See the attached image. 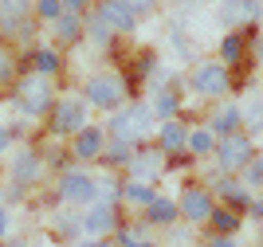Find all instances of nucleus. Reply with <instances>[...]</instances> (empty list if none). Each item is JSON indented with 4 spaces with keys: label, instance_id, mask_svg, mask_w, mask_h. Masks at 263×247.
Wrapping results in <instances>:
<instances>
[{
    "label": "nucleus",
    "instance_id": "33",
    "mask_svg": "<svg viewBox=\"0 0 263 247\" xmlns=\"http://www.w3.org/2000/svg\"><path fill=\"white\" fill-rule=\"evenodd\" d=\"M63 16V0H35V20L40 24H55Z\"/></svg>",
    "mask_w": 263,
    "mask_h": 247
},
{
    "label": "nucleus",
    "instance_id": "14",
    "mask_svg": "<svg viewBox=\"0 0 263 247\" xmlns=\"http://www.w3.org/2000/svg\"><path fill=\"white\" fill-rule=\"evenodd\" d=\"M0 40L12 43V47H35V40H40V20H35V16H28V20L0 16Z\"/></svg>",
    "mask_w": 263,
    "mask_h": 247
},
{
    "label": "nucleus",
    "instance_id": "34",
    "mask_svg": "<svg viewBox=\"0 0 263 247\" xmlns=\"http://www.w3.org/2000/svg\"><path fill=\"white\" fill-rule=\"evenodd\" d=\"M243 184H248V188H263V153H255L252 161H248V169H243Z\"/></svg>",
    "mask_w": 263,
    "mask_h": 247
},
{
    "label": "nucleus",
    "instance_id": "3",
    "mask_svg": "<svg viewBox=\"0 0 263 247\" xmlns=\"http://www.w3.org/2000/svg\"><path fill=\"white\" fill-rule=\"evenodd\" d=\"M83 98H87V106L114 114V110L126 106L130 90H126V79H122V75H114V71H99V75H90V79H87V86H83Z\"/></svg>",
    "mask_w": 263,
    "mask_h": 247
},
{
    "label": "nucleus",
    "instance_id": "26",
    "mask_svg": "<svg viewBox=\"0 0 263 247\" xmlns=\"http://www.w3.org/2000/svg\"><path fill=\"white\" fill-rule=\"evenodd\" d=\"M240 224H243V216L236 212V208H228V204H220L216 212H212V220H209V227L216 232V236H236Z\"/></svg>",
    "mask_w": 263,
    "mask_h": 247
},
{
    "label": "nucleus",
    "instance_id": "44",
    "mask_svg": "<svg viewBox=\"0 0 263 247\" xmlns=\"http://www.w3.org/2000/svg\"><path fill=\"white\" fill-rule=\"evenodd\" d=\"M252 47H255V63H263V32H259V40H255Z\"/></svg>",
    "mask_w": 263,
    "mask_h": 247
},
{
    "label": "nucleus",
    "instance_id": "21",
    "mask_svg": "<svg viewBox=\"0 0 263 247\" xmlns=\"http://www.w3.org/2000/svg\"><path fill=\"white\" fill-rule=\"evenodd\" d=\"M149 110H154L157 122H169L181 114V94L169 90V86H154V98H149Z\"/></svg>",
    "mask_w": 263,
    "mask_h": 247
},
{
    "label": "nucleus",
    "instance_id": "4",
    "mask_svg": "<svg viewBox=\"0 0 263 247\" xmlns=\"http://www.w3.org/2000/svg\"><path fill=\"white\" fill-rule=\"evenodd\" d=\"M87 98L83 94H63L55 98L51 114H47V134L51 138H75L79 129H87Z\"/></svg>",
    "mask_w": 263,
    "mask_h": 247
},
{
    "label": "nucleus",
    "instance_id": "24",
    "mask_svg": "<svg viewBox=\"0 0 263 247\" xmlns=\"http://www.w3.org/2000/svg\"><path fill=\"white\" fill-rule=\"evenodd\" d=\"M157 196H161V193H157L154 184H145V181H126V184H122V200L134 204V208H142V212L154 204Z\"/></svg>",
    "mask_w": 263,
    "mask_h": 247
},
{
    "label": "nucleus",
    "instance_id": "28",
    "mask_svg": "<svg viewBox=\"0 0 263 247\" xmlns=\"http://www.w3.org/2000/svg\"><path fill=\"white\" fill-rule=\"evenodd\" d=\"M169 43H173V51L181 55L185 63H197V59H200V51L193 47V40H189V32H185V24H181V20L169 24Z\"/></svg>",
    "mask_w": 263,
    "mask_h": 247
},
{
    "label": "nucleus",
    "instance_id": "45",
    "mask_svg": "<svg viewBox=\"0 0 263 247\" xmlns=\"http://www.w3.org/2000/svg\"><path fill=\"white\" fill-rule=\"evenodd\" d=\"M0 247H28L24 239H12V243H0Z\"/></svg>",
    "mask_w": 263,
    "mask_h": 247
},
{
    "label": "nucleus",
    "instance_id": "38",
    "mask_svg": "<svg viewBox=\"0 0 263 247\" xmlns=\"http://www.w3.org/2000/svg\"><path fill=\"white\" fill-rule=\"evenodd\" d=\"M95 8V0H63V12H75V16H87Z\"/></svg>",
    "mask_w": 263,
    "mask_h": 247
},
{
    "label": "nucleus",
    "instance_id": "40",
    "mask_svg": "<svg viewBox=\"0 0 263 247\" xmlns=\"http://www.w3.org/2000/svg\"><path fill=\"white\" fill-rule=\"evenodd\" d=\"M248 212H252V220H259V224H263V196H252Z\"/></svg>",
    "mask_w": 263,
    "mask_h": 247
},
{
    "label": "nucleus",
    "instance_id": "7",
    "mask_svg": "<svg viewBox=\"0 0 263 247\" xmlns=\"http://www.w3.org/2000/svg\"><path fill=\"white\" fill-rule=\"evenodd\" d=\"M212 157H216V169H220V173H232V177H236V173H243V169H248V161L255 157L252 134H243V129H240V134H232V138H220Z\"/></svg>",
    "mask_w": 263,
    "mask_h": 247
},
{
    "label": "nucleus",
    "instance_id": "39",
    "mask_svg": "<svg viewBox=\"0 0 263 247\" xmlns=\"http://www.w3.org/2000/svg\"><path fill=\"white\" fill-rule=\"evenodd\" d=\"M20 200H24V188H16V184L0 193V204H4V208H8V204H20Z\"/></svg>",
    "mask_w": 263,
    "mask_h": 247
},
{
    "label": "nucleus",
    "instance_id": "22",
    "mask_svg": "<svg viewBox=\"0 0 263 247\" xmlns=\"http://www.w3.org/2000/svg\"><path fill=\"white\" fill-rule=\"evenodd\" d=\"M177 220H181V208H177V200H169V196H157L154 204L145 208V224H154V227H173Z\"/></svg>",
    "mask_w": 263,
    "mask_h": 247
},
{
    "label": "nucleus",
    "instance_id": "17",
    "mask_svg": "<svg viewBox=\"0 0 263 247\" xmlns=\"http://www.w3.org/2000/svg\"><path fill=\"white\" fill-rule=\"evenodd\" d=\"M157 149L169 157V153H189V126L181 118L157 122Z\"/></svg>",
    "mask_w": 263,
    "mask_h": 247
},
{
    "label": "nucleus",
    "instance_id": "18",
    "mask_svg": "<svg viewBox=\"0 0 263 247\" xmlns=\"http://www.w3.org/2000/svg\"><path fill=\"white\" fill-rule=\"evenodd\" d=\"M209 129L216 134V141H220V138H232V134H240V129H243V106H236V102H220V110L212 114Z\"/></svg>",
    "mask_w": 263,
    "mask_h": 247
},
{
    "label": "nucleus",
    "instance_id": "20",
    "mask_svg": "<svg viewBox=\"0 0 263 247\" xmlns=\"http://www.w3.org/2000/svg\"><path fill=\"white\" fill-rule=\"evenodd\" d=\"M248 59V40H243V32H228L220 35V63L228 67L232 75H236V67Z\"/></svg>",
    "mask_w": 263,
    "mask_h": 247
},
{
    "label": "nucleus",
    "instance_id": "25",
    "mask_svg": "<svg viewBox=\"0 0 263 247\" xmlns=\"http://www.w3.org/2000/svg\"><path fill=\"white\" fill-rule=\"evenodd\" d=\"M189 153H193V161H200V157H212V153H216V134H212L209 126L189 129Z\"/></svg>",
    "mask_w": 263,
    "mask_h": 247
},
{
    "label": "nucleus",
    "instance_id": "2",
    "mask_svg": "<svg viewBox=\"0 0 263 247\" xmlns=\"http://www.w3.org/2000/svg\"><path fill=\"white\" fill-rule=\"evenodd\" d=\"M154 110L149 102H126L122 110H114L106 122V138L114 141H130V145H142L149 134H154Z\"/></svg>",
    "mask_w": 263,
    "mask_h": 247
},
{
    "label": "nucleus",
    "instance_id": "10",
    "mask_svg": "<svg viewBox=\"0 0 263 247\" xmlns=\"http://www.w3.org/2000/svg\"><path fill=\"white\" fill-rule=\"evenodd\" d=\"M63 71V51L51 47V43H35L32 51L20 59V75H44V79H55Z\"/></svg>",
    "mask_w": 263,
    "mask_h": 247
},
{
    "label": "nucleus",
    "instance_id": "47",
    "mask_svg": "<svg viewBox=\"0 0 263 247\" xmlns=\"http://www.w3.org/2000/svg\"><path fill=\"white\" fill-rule=\"evenodd\" d=\"M197 4H212V0H197Z\"/></svg>",
    "mask_w": 263,
    "mask_h": 247
},
{
    "label": "nucleus",
    "instance_id": "31",
    "mask_svg": "<svg viewBox=\"0 0 263 247\" xmlns=\"http://www.w3.org/2000/svg\"><path fill=\"white\" fill-rule=\"evenodd\" d=\"M122 184H126V181H118V177H102V181H99V204H114V208H118Z\"/></svg>",
    "mask_w": 263,
    "mask_h": 247
},
{
    "label": "nucleus",
    "instance_id": "16",
    "mask_svg": "<svg viewBox=\"0 0 263 247\" xmlns=\"http://www.w3.org/2000/svg\"><path fill=\"white\" fill-rule=\"evenodd\" d=\"M83 232L95 236V239L114 236V232H118V208L114 204H90V212L83 216Z\"/></svg>",
    "mask_w": 263,
    "mask_h": 247
},
{
    "label": "nucleus",
    "instance_id": "15",
    "mask_svg": "<svg viewBox=\"0 0 263 247\" xmlns=\"http://www.w3.org/2000/svg\"><path fill=\"white\" fill-rule=\"evenodd\" d=\"M212 196H216V200H224L228 208H236V212H243V208L252 204V188H248L243 181H236L232 173H224L220 181H212Z\"/></svg>",
    "mask_w": 263,
    "mask_h": 247
},
{
    "label": "nucleus",
    "instance_id": "11",
    "mask_svg": "<svg viewBox=\"0 0 263 247\" xmlns=\"http://www.w3.org/2000/svg\"><path fill=\"white\" fill-rule=\"evenodd\" d=\"M95 12H99V20L106 24L114 35H134L138 32V16L126 0H95Z\"/></svg>",
    "mask_w": 263,
    "mask_h": 247
},
{
    "label": "nucleus",
    "instance_id": "42",
    "mask_svg": "<svg viewBox=\"0 0 263 247\" xmlns=\"http://www.w3.org/2000/svg\"><path fill=\"white\" fill-rule=\"evenodd\" d=\"M8 224H12V216H8V208H4V204H0V239H4V236H8Z\"/></svg>",
    "mask_w": 263,
    "mask_h": 247
},
{
    "label": "nucleus",
    "instance_id": "19",
    "mask_svg": "<svg viewBox=\"0 0 263 247\" xmlns=\"http://www.w3.org/2000/svg\"><path fill=\"white\" fill-rule=\"evenodd\" d=\"M83 35H87V28H83V16H75V12H63V16L51 24V40L59 43V47H75Z\"/></svg>",
    "mask_w": 263,
    "mask_h": 247
},
{
    "label": "nucleus",
    "instance_id": "36",
    "mask_svg": "<svg viewBox=\"0 0 263 247\" xmlns=\"http://www.w3.org/2000/svg\"><path fill=\"white\" fill-rule=\"evenodd\" d=\"M126 4L134 8V16H138V20H145L149 12H157V4H161V0H126Z\"/></svg>",
    "mask_w": 263,
    "mask_h": 247
},
{
    "label": "nucleus",
    "instance_id": "41",
    "mask_svg": "<svg viewBox=\"0 0 263 247\" xmlns=\"http://www.w3.org/2000/svg\"><path fill=\"white\" fill-rule=\"evenodd\" d=\"M209 247H240V243H236V236H212Z\"/></svg>",
    "mask_w": 263,
    "mask_h": 247
},
{
    "label": "nucleus",
    "instance_id": "9",
    "mask_svg": "<svg viewBox=\"0 0 263 247\" xmlns=\"http://www.w3.org/2000/svg\"><path fill=\"white\" fill-rule=\"evenodd\" d=\"M44 169H47V161H44V153H35V149H16L12 153V169H8V177H12V184L16 188H35V184L44 181Z\"/></svg>",
    "mask_w": 263,
    "mask_h": 247
},
{
    "label": "nucleus",
    "instance_id": "27",
    "mask_svg": "<svg viewBox=\"0 0 263 247\" xmlns=\"http://www.w3.org/2000/svg\"><path fill=\"white\" fill-rule=\"evenodd\" d=\"M83 28H87V40H95V47H102V51H106V47H114V40H118V35H114L106 24L99 20V12H95V8L83 16Z\"/></svg>",
    "mask_w": 263,
    "mask_h": 247
},
{
    "label": "nucleus",
    "instance_id": "37",
    "mask_svg": "<svg viewBox=\"0 0 263 247\" xmlns=\"http://www.w3.org/2000/svg\"><path fill=\"white\" fill-rule=\"evenodd\" d=\"M12 141H16V129H12V122H0V153L12 149Z\"/></svg>",
    "mask_w": 263,
    "mask_h": 247
},
{
    "label": "nucleus",
    "instance_id": "1",
    "mask_svg": "<svg viewBox=\"0 0 263 247\" xmlns=\"http://www.w3.org/2000/svg\"><path fill=\"white\" fill-rule=\"evenodd\" d=\"M12 98V110L24 114V118H47L55 106V79L44 75H20L16 86L8 90Z\"/></svg>",
    "mask_w": 263,
    "mask_h": 247
},
{
    "label": "nucleus",
    "instance_id": "48",
    "mask_svg": "<svg viewBox=\"0 0 263 247\" xmlns=\"http://www.w3.org/2000/svg\"><path fill=\"white\" fill-rule=\"evenodd\" d=\"M259 4H263V0H259Z\"/></svg>",
    "mask_w": 263,
    "mask_h": 247
},
{
    "label": "nucleus",
    "instance_id": "12",
    "mask_svg": "<svg viewBox=\"0 0 263 247\" xmlns=\"http://www.w3.org/2000/svg\"><path fill=\"white\" fill-rule=\"evenodd\" d=\"M102 149H106V129L102 126H87L71 138V153H75V161H83V165L102 161Z\"/></svg>",
    "mask_w": 263,
    "mask_h": 247
},
{
    "label": "nucleus",
    "instance_id": "35",
    "mask_svg": "<svg viewBox=\"0 0 263 247\" xmlns=\"http://www.w3.org/2000/svg\"><path fill=\"white\" fill-rule=\"evenodd\" d=\"M47 165H51V169H59V177H63L67 169H75V153H71V149H51Z\"/></svg>",
    "mask_w": 263,
    "mask_h": 247
},
{
    "label": "nucleus",
    "instance_id": "8",
    "mask_svg": "<svg viewBox=\"0 0 263 247\" xmlns=\"http://www.w3.org/2000/svg\"><path fill=\"white\" fill-rule=\"evenodd\" d=\"M177 208H181V220H185V224L200 227V224H209L212 212H216V196H212V188H200V184H185V193H181Z\"/></svg>",
    "mask_w": 263,
    "mask_h": 247
},
{
    "label": "nucleus",
    "instance_id": "6",
    "mask_svg": "<svg viewBox=\"0 0 263 247\" xmlns=\"http://www.w3.org/2000/svg\"><path fill=\"white\" fill-rule=\"evenodd\" d=\"M55 196L67 208H83V204H99V181L83 169H67L55 184Z\"/></svg>",
    "mask_w": 263,
    "mask_h": 247
},
{
    "label": "nucleus",
    "instance_id": "43",
    "mask_svg": "<svg viewBox=\"0 0 263 247\" xmlns=\"http://www.w3.org/2000/svg\"><path fill=\"white\" fill-rule=\"evenodd\" d=\"M79 247H118L110 236H102V239H87V243H79Z\"/></svg>",
    "mask_w": 263,
    "mask_h": 247
},
{
    "label": "nucleus",
    "instance_id": "29",
    "mask_svg": "<svg viewBox=\"0 0 263 247\" xmlns=\"http://www.w3.org/2000/svg\"><path fill=\"white\" fill-rule=\"evenodd\" d=\"M51 227H55V236H59V239H71V243H75L79 236H87V232H83V216H75L71 208L59 212V216H51Z\"/></svg>",
    "mask_w": 263,
    "mask_h": 247
},
{
    "label": "nucleus",
    "instance_id": "30",
    "mask_svg": "<svg viewBox=\"0 0 263 247\" xmlns=\"http://www.w3.org/2000/svg\"><path fill=\"white\" fill-rule=\"evenodd\" d=\"M0 16H8V20H28V16H35V0H0Z\"/></svg>",
    "mask_w": 263,
    "mask_h": 247
},
{
    "label": "nucleus",
    "instance_id": "5",
    "mask_svg": "<svg viewBox=\"0 0 263 247\" xmlns=\"http://www.w3.org/2000/svg\"><path fill=\"white\" fill-rule=\"evenodd\" d=\"M189 90L197 98H216V102H224V98L232 94V71L224 63H197L193 71H189Z\"/></svg>",
    "mask_w": 263,
    "mask_h": 247
},
{
    "label": "nucleus",
    "instance_id": "46",
    "mask_svg": "<svg viewBox=\"0 0 263 247\" xmlns=\"http://www.w3.org/2000/svg\"><path fill=\"white\" fill-rule=\"evenodd\" d=\"M138 247H157V243H149V239H138Z\"/></svg>",
    "mask_w": 263,
    "mask_h": 247
},
{
    "label": "nucleus",
    "instance_id": "32",
    "mask_svg": "<svg viewBox=\"0 0 263 247\" xmlns=\"http://www.w3.org/2000/svg\"><path fill=\"white\" fill-rule=\"evenodd\" d=\"M16 79H20V63H16V59H12L8 51H0V90H4V86H16Z\"/></svg>",
    "mask_w": 263,
    "mask_h": 247
},
{
    "label": "nucleus",
    "instance_id": "13",
    "mask_svg": "<svg viewBox=\"0 0 263 247\" xmlns=\"http://www.w3.org/2000/svg\"><path fill=\"white\" fill-rule=\"evenodd\" d=\"M130 181H145V184H157V177L165 173V153L161 149H149V145H138V153H134L130 161Z\"/></svg>",
    "mask_w": 263,
    "mask_h": 247
},
{
    "label": "nucleus",
    "instance_id": "23",
    "mask_svg": "<svg viewBox=\"0 0 263 247\" xmlns=\"http://www.w3.org/2000/svg\"><path fill=\"white\" fill-rule=\"evenodd\" d=\"M134 153H138V145H130V141H114V138H106V149H102V165H106V169H130Z\"/></svg>",
    "mask_w": 263,
    "mask_h": 247
}]
</instances>
